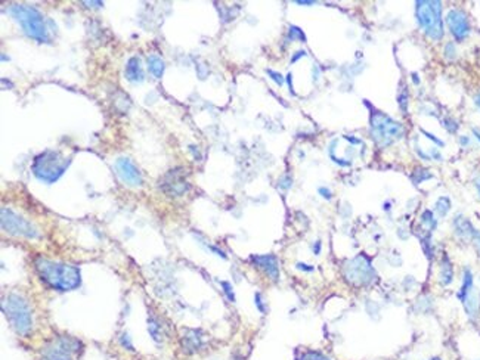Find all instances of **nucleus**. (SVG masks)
Returning <instances> with one entry per match:
<instances>
[{
  "instance_id": "nucleus-3",
  "label": "nucleus",
  "mask_w": 480,
  "mask_h": 360,
  "mask_svg": "<svg viewBox=\"0 0 480 360\" xmlns=\"http://www.w3.org/2000/svg\"><path fill=\"white\" fill-rule=\"evenodd\" d=\"M2 310L6 319L12 325L15 332L19 335H29L33 328V315L31 308L26 298H22L18 294H9L3 297Z\"/></svg>"
},
{
  "instance_id": "nucleus-42",
  "label": "nucleus",
  "mask_w": 480,
  "mask_h": 360,
  "mask_svg": "<svg viewBox=\"0 0 480 360\" xmlns=\"http://www.w3.org/2000/svg\"><path fill=\"white\" fill-rule=\"evenodd\" d=\"M412 77H414V83L415 84L420 83V80H418V75H417V74H412Z\"/></svg>"
},
{
  "instance_id": "nucleus-24",
  "label": "nucleus",
  "mask_w": 480,
  "mask_h": 360,
  "mask_svg": "<svg viewBox=\"0 0 480 360\" xmlns=\"http://www.w3.org/2000/svg\"><path fill=\"white\" fill-rule=\"evenodd\" d=\"M290 39H291V40L298 39L300 42H306V36L303 34V31L298 27H294V25L290 27Z\"/></svg>"
},
{
  "instance_id": "nucleus-2",
  "label": "nucleus",
  "mask_w": 480,
  "mask_h": 360,
  "mask_svg": "<svg viewBox=\"0 0 480 360\" xmlns=\"http://www.w3.org/2000/svg\"><path fill=\"white\" fill-rule=\"evenodd\" d=\"M71 160L59 151H44L39 153L31 166L33 174L44 183H55L70 166Z\"/></svg>"
},
{
  "instance_id": "nucleus-25",
  "label": "nucleus",
  "mask_w": 480,
  "mask_h": 360,
  "mask_svg": "<svg viewBox=\"0 0 480 360\" xmlns=\"http://www.w3.org/2000/svg\"><path fill=\"white\" fill-rule=\"evenodd\" d=\"M148 331L153 335V338H154L156 341H158V338H160V337H158V323H157L156 320H153V319L148 320Z\"/></svg>"
},
{
  "instance_id": "nucleus-46",
  "label": "nucleus",
  "mask_w": 480,
  "mask_h": 360,
  "mask_svg": "<svg viewBox=\"0 0 480 360\" xmlns=\"http://www.w3.org/2000/svg\"><path fill=\"white\" fill-rule=\"evenodd\" d=\"M430 360H442V359H440L439 356H435V357H432V359H430Z\"/></svg>"
},
{
  "instance_id": "nucleus-29",
  "label": "nucleus",
  "mask_w": 480,
  "mask_h": 360,
  "mask_svg": "<svg viewBox=\"0 0 480 360\" xmlns=\"http://www.w3.org/2000/svg\"><path fill=\"white\" fill-rule=\"evenodd\" d=\"M120 343H121V346L126 347V348L130 350V351H133V350H135V348H133V344L130 343V338H129L128 333H123V335L120 337Z\"/></svg>"
},
{
  "instance_id": "nucleus-22",
  "label": "nucleus",
  "mask_w": 480,
  "mask_h": 360,
  "mask_svg": "<svg viewBox=\"0 0 480 360\" xmlns=\"http://www.w3.org/2000/svg\"><path fill=\"white\" fill-rule=\"evenodd\" d=\"M421 222H423L424 226L428 227V230H435L438 227V222H436V219H435V216H433V213L430 210H425L421 214Z\"/></svg>"
},
{
  "instance_id": "nucleus-31",
  "label": "nucleus",
  "mask_w": 480,
  "mask_h": 360,
  "mask_svg": "<svg viewBox=\"0 0 480 360\" xmlns=\"http://www.w3.org/2000/svg\"><path fill=\"white\" fill-rule=\"evenodd\" d=\"M470 239L474 242V245H476V248H477V251H479V254H480V232L477 230V229H474V230L471 232Z\"/></svg>"
},
{
  "instance_id": "nucleus-19",
  "label": "nucleus",
  "mask_w": 480,
  "mask_h": 360,
  "mask_svg": "<svg viewBox=\"0 0 480 360\" xmlns=\"http://www.w3.org/2000/svg\"><path fill=\"white\" fill-rule=\"evenodd\" d=\"M148 69L154 77L160 79L164 72V61L160 56L151 55L148 58Z\"/></svg>"
},
{
  "instance_id": "nucleus-13",
  "label": "nucleus",
  "mask_w": 480,
  "mask_h": 360,
  "mask_svg": "<svg viewBox=\"0 0 480 360\" xmlns=\"http://www.w3.org/2000/svg\"><path fill=\"white\" fill-rule=\"evenodd\" d=\"M250 260L253 262L256 267L262 269L270 279L278 280L280 277V266L278 260L273 254H265V255H251Z\"/></svg>"
},
{
  "instance_id": "nucleus-15",
  "label": "nucleus",
  "mask_w": 480,
  "mask_h": 360,
  "mask_svg": "<svg viewBox=\"0 0 480 360\" xmlns=\"http://www.w3.org/2000/svg\"><path fill=\"white\" fill-rule=\"evenodd\" d=\"M199 331L197 329H189L188 333H185L182 338V348L185 353H195L201 347V337L198 335Z\"/></svg>"
},
{
  "instance_id": "nucleus-23",
  "label": "nucleus",
  "mask_w": 480,
  "mask_h": 360,
  "mask_svg": "<svg viewBox=\"0 0 480 360\" xmlns=\"http://www.w3.org/2000/svg\"><path fill=\"white\" fill-rule=\"evenodd\" d=\"M427 179H432V174L428 173V170H421V168H418V170H415L414 174H412V180L415 182V185H420L423 180Z\"/></svg>"
},
{
  "instance_id": "nucleus-32",
  "label": "nucleus",
  "mask_w": 480,
  "mask_h": 360,
  "mask_svg": "<svg viewBox=\"0 0 480 360\" xmlns=\"http://www.w3.org/2000/svg\"><path fill=\"white\" fill-rule=\"evenodd\" d=\"M399 105H400V108L403 111H407V105H408V93H407V90H403L402 95L399 96Z\"/></svg>"
},
{
  "instance_id": "nucleus-16",
  "label": "nucleus",
  "mask_w": 480,
  "mask_h": 360,
  "mask_svg": "<svg viewBox=\"0 0 480 360\" xmlns=\"http://www.w3.org/2000/svg\"><path fill=\"white\" fill-rule=\"evenodd\" d=\"M463 304H464V308H466L468 318H477V315H479L480 312V292H470Z\"/></svg>"
},
{
  "instance_id": "nucleus-33",
  "label": "nucleus",
  "mask_w": 480,
  "mask_h": 360,
  "mask_svg": "<svg viewBox=\"0 0 480 360\" xmlns=\"http://www.w3.org/2000/svg\"><path fill=\"white\" fill-rule=\"evenodd\" d=\"M318 192H319L321 196L325 198V199H331V198H333V192H331L328 188H319V189H318Z\"/></svg>"
},
{
  "instance_id": "nucleus-26",
  "label": "nucleus",
  "mask_w": 480,
  "mask_h": 360,
  "mask_svg": "<svg viewBox=\"0 0 480 360\" xmlns=\"http://www.w3.org/2000/svg\"><path fill=\"white\" fill-rule=\"evenodd\" d=\"M220 284H222V287H223V291H225L226 297H228V298L234 303V301H235V294H234V291H232L231 284H229V282H220Z\"/></svg>"
},
{
  "instance_id": "nucleus-41",
  "label": "nucleus",
  "mask_w": 480,
  "mask_h": 360,
  "mask_svg": "<svg viewBox=\"0 0 480 360\" xmlns=\"http://www.w3.org/2000/svg\"><path fill=\"white\" fill-rule=\"evenodd\" d=\"M476 188H477V192H479V196H480V176L476 179Z\"/></svg>"
},
{
  "instance_id": "nucleus-17",
  "label": "nucleus",
  "mask_w": 480,
  "mask_h": 360,
  "mask_svg": "<svg viewBox=\"0 0 480 360\" xmlns=\"http://www.w3.org/2000/svg\"><path fill=\"white\" fill-rule=\"evenodd\" d=\"M440 284L443 287H448L451 285L452 280H453V269H452V263L449 262L448 255L443 257L442 263H440Z\"/></svg>"
},
{
  "instance_id": "nucleus-39",
  "label": "nucleus",
  "mask_w": 480,
  "mask_h": 360,
  "mask_svg": "<svg viewBox=\"0 0 480 360\" xmlns=\"http://www.w3.org/2000/svg\"><path fill=\"white\" fill-rule=\"evenodd\" d=\"M297 5H313L315 2H308V0H297Z\"/></svg>"
},
{
  "instance_id": "nucleus-37",
  "label": "nucleus",
  "mask_w": 480,
  "mask_h": 360,
  "mask_svg": "<svg viewBox=\"0 0 480 360\" xmlns=\"http://www.w3.org/2000/svg\"><path fill=\"white\" fill-rule=\"evenodd\" d=\"M313 251H315V254H316V255L321 252V241H316V244L313 245Z\"/></svg>"
},
{
  "instance_id": "nucleus-40",
  "label": "nucleus",
  "mask_w": 480,
  "mask_h": 360,
  "mask_svg": "<svg viewBox=\"0 0 480 360\" xmlns=\"http://www.w3.org/2000/svg\"><path fill=\"white\" fill-rule=\"evenodd\" d=\"M287 79H288V84H290V92H291V93L294 95V90H293V84H291V74H288V75H287Z\"/></svg>"
},
{
  "instance_id": "nucleus-8",
  "label": "nucleus",
  "mask_w": 480,
  "mask_h": 360,
  "mask_svg": "<svg viewBox=\"0 0 480 360\" xmlns=\"http://www.w3.org/2000/svg\"><path fill=\"white\" fill-rule=\"evenodd\" d=\"M0 222H2V229L11 235L22 236V238H29V239H39L42 236L40 230L33 223L29 222L24 217H21L19 214H16L11 208H2Z\"/></svg>"
},
{
  "instance_id": "nucleus-7",
  "label": "nucleus",
  "mask_w": 480,
  "mask_h": 360,
  "mask_svg": "<svg viewBox=\"0 0 480 360\" xmlns=\"http://www.w3.org/2000/svg\"><path fill=\"white\" fill-rule=\"evenodd\" d=\"M82 351V343L70 335L55 337L42 350V360H74Z\"/></svg>"
},
{
  "instance_id": "nucleus-35",
  "label": "nucleus",
  "mask_w": 480,
  "mask_h": 360,
  "mask_svg": "<svg viewBox=\"0 0 480 360\" xmlns=\"http://www.w3.org/2000/svg\"><path fill=\"white\" fill-rule=\"evenodd\" d=\"M421 132H423V133H424V135H425V136H427V138L432 139L433 142H436V143H438V145H440V146H443V142H442L440 139L435 138V136H433L432 133H428V132H425V130H423V128H421Z\"/></svg>"
},
{
  "instance_id": "nucleus-21",
  "label": "nucleus",
  "mask_w": 480,
  "mask_h": 360,
  "mask_svg": "<svg viewBox=\"0 0 480 360\" xmlns=\"http://www.w3.org/2000/svg\"><path fill=\"white\" fill-rule=\"evenodd\" d=\"M435 210H436V213H438L440 217H445V216L449 213V210H451V199H449L448 196H440V198H438V201H436V204H435Z\"/></svg>"
},
{
  "instance_id": "nucleus-38",
  "label": "nucleus",
  "mask_w": 480,
  "mask_h": 360,
  "mask_svg": "<svg viewBox=\"0 0 480 360\" xmlns=\"http://www.w3.org/2000/svg\"><path fill=\"white\" fill-rule=\"evenodd\" d=\"M83 5H87V6H102V2H83Z\"/></svg>"
},
{
  "instance_id": "nucleus-28",
  "label": "nucleus",
  "mask_w": 480,
  "mask_h": 360,
  "mask_svg": "<svg viewBox=\"0 0 480 360\" xmlns=\"http://www.w3.org/2000/svg\"><path fill=\"white\" fill-rule=\"evenodd\" d=\"M268 74L270 75V79L275 82V83L278 84V86H283L284 84V79L281 74H278V72H275V71H272V69H268Z\"/></svg>"
},
{
  "instance_id": "nucleus-9",
  "label": "nucleus",
  "mask_w": 480,
  "mask_h": 360,
  "mask_svg": "<svg viewBox=\"0 0 480 360\" xmlns=\"http://www.w3.org/2000/svg\"><path fill=\"white\" fill-rule=\"evenodd\" d=\"M344 276L353 285H369L374 280L375 272L367 257L359 254L346 264Z\"/></svg>"
},
{
  "instance_id": "nucleus-27",
  "label": "nucleus",
  "mask_w": 480,
  "mask_h": 360,
  "mask_svg": "<svg viewBox=\"0 0 480 360\" xmlns=\"http://www.w3.org/2000/svg\"><path fill=\"white\" fill-rule=\"evenodd\" d=\"M255 300H256V305H257V308H259V312H260L262 315H265V313H266V305L263 304V300H262V294H260V292H256Z\"/></svg>"
},
{
  "instance_id": "nucleus-5",
  "label": "nucleus",
  "mask_w": 480,
  "mask_h": 360,
  "mask_svg": "<svg viewBox=\"0 0 480 360\" xmlns=\"http://www.w3.org/2000/svg\"><path fill=\"white\" fill-rule=\"evenodd\" d=\"M415 14L420 27L424 33L433 39L440 40L443 37V22H442V3L433 0H420L415 3Z\"/></svg>"
},
{
  "instance_id": "nucleus-18",
  "label": "nucleus",
  "mask_w": 480,
  "mask_h": 360,
  "mask_svg": "<svg viewBox=\"0 0 480 360\" xmlns=\"http://www.w3.org/2000/svg\"><path fill=\"white\" fill-rule=\"evenodd\" d=\"M473 273L470 269H466L464 273H463V285H461V290L458 291V298L461 303L466 301V298L468 297V294L473 291Z\"/></svg>"
},
{
  "instance_id": "nucleus-4",
  "label": "nucleus",
  "mask_w": 480,
  "mask_h": 360,
  "mask_svg": "<svg viewBox=\"0 0 480 360\" xmlns=\"http://www.w3.org/2000/svg\"><path fill=\"white\" fill-rule=\"evenodd\" d=\"M9 14L14 16L15 19L21 24L24 33L40 43L49 42L47 30L44 27L42 14L27 5H12L9 8Z\"/></svg>"
},
{
  "instance_id": "nucleus-6",
  "label": "nucleus",
  "mask_w": 480,
  "mask_h": 360,
  "mask_svg": "<svg viewBox=\"0 0 480 360\" xmlns=\"http://www.w3.org/2000/svg\"><path fill=\"white\" fill-rule=\"evenodd\" d=\"M371 133L378 145L387 146L393 140L403 138V127L382 112L374 111L371 114Z\"/></svg>"
},
{
  "instance_id": "nucleus-43",
  "label": "nucleus",
  "mask_w": 480,
  "mask_h": 360,
  "mask_svg": "<svg viewBox=\"0 0 480 360\" xmlns=\"http://www.w3.org/2000/svg\"><path fill=\"white\" fill-rule=\"evenodd\" d=\"M460 142H461L463 145H467V143H468V139H467V138H461V139H460Z\"/></svg>"
},
{
  "instance_id": "nucleus-1",
  "label": "nucleus",
  "mask_w": 480,
  "mask_h": 360,
  "mask_svg": "<svg viewBox=\"0 0 480 360\" xmlns=\"http://www.w3.org/2000/svg\"><path fill=\"white\" fill-rule=\"evenodd\" d=\"M36 272L43 282L57 291H72L80 287L82 273L80 269L67 263H57L47 259L37 257L34 262Z\"/></svg>"
},
{
  "instance_id": "nucleus-36",
  "label": "nucleus",
  "mask_w": 480,
  "mask_h": 360,
  "mask_svg": "<svg viewBox=\"0 0 480 360\" xmlns=\"http://www.w3.org/2000/svg\"><path fill=\"white\" fill-rule=\"evenodd\" d=\"M305 55H306V52H305V50H298L296 55L291 58V62H296L298 58H301V56H305Z\"/></svg>"
},
{
  "instance_id": "nucleus-45",
  "label": "nucleus",
  "mask_w": 480,
  "mask_h": 360,
  "mask_svg": "<svg viewBox=\"0 0 480 360\" xmlns=\"http://www.w3.org/2000/svg\"><path fill=\"white\" fill-rule=\"evenodd\" d=\"M473 133H474V135L477 136V139H479V140H480V133H479V132H477V130H476V128H473Z\"/></svg>"
},
{
  "instance_id": "nucleus-12",
  "label": "nucleus",
  "mask_w": 480,
  "mask_h": 360,
  "mask_svg": "<svg viewBox=\"0 0 480 360\" xmlns=\"http://www.w3.org/2000/svg\"><path fill=\"white\" fill-rule=\"evenodd\" d=\"M446 24L457 40H464L470 34V22L467 15L460 9H451L446 15Z\"/></svg>"
},
{
  "instance_id": "nucleus-20",
  "label": "nucleus",
  "mask_w": 480,
  "mask_h": 360,
  "mask_svg": "<svg viewBox=\"0 0 480 360\" xmlns=\"http://www.w3.org/2000/svg\"><path fill=\"white\" fill-rule=\"evenodd\" d=\"M296 360H331L324 353L318 350H303L301 353H297Z\"/></svg>"
},
{
  "instance_id": "nucleus-11",
  "label": "nucleus",
  "mask_w": 480,
  "mask_h": 360,
  "mask_svg": "<svg viewBox=\"0 0 480 360\" xmlns=\"http://www.w3.org/2000/svg\"><path fill=\"white\" fill-rule=\"evenodd\" d=\"M115 170L118 177L123 180L129 186H141L142 185V173L139 168L135 166V163L129 158H118L115 161Z\"/></svg>"
},
{
  "instance_id": "nucleus-14",
  "label": "nucleus",
  "mask_w": 480,
  "mask_h": 360,
  "mask_svg": "<svg viewBox=\"0 0 480 360\" xmlns=\"http://www.w3.org/2000/svg\"><path fill=\"white\" fill-rule=\"evenodd\" d=\"M124 74H126V79H128L129 82H133V83H141V82H143V72H142L141 61H139L136 56H132L128 61Z\"/></svg>"
},
{
  "instance_id": "nucleus-34",
  "label": "nucleus",
  "mask_w": 480,
  "mask_h": 360,
  "mask_svg": "<svg viewBox=\"0 0 480 360\" xmlns=\"http://www.w3.org/2000/svg\"><path fill=\"white\" fill-rule=\"evenodd\" d=\"M296 267L297 269H300V270H305V272H313V270H315V267H312L309 264L305 263H297Z\"/></svg>"
},
{
  "instance_id": "nucleus-30",
  "label": "nucleus",
  "mask_w": 480,
  "mask_h": 360,
  "mask_svg": "<svg viewBox=\"0 0 480 360\" xmlns=\"http://www.w3.org/2000/svg\"><path fill=\"white\" fill-rule=\"evenodd\" d=\"M455 54H457L455 46H453L452 43H448V44H446V47H445V56H446L448 59H453V58L457 56Z\"/></svg>"
},
{
  "instance_id": "nucleus-10",
  "label": "nucleus",
  "mask_w": 480,
  "mask_h": 360,
  "mask_svg": "<svg viewBox=\"0 0 480 360\" xmlns=\"http://www.w3.org/2000/svg\"><path fill=\"white\" fill-rule=\"evenodd\" d=\"M186 170L184 168H173L167 174L160 179V188L169 194L170 196H182L189 191V183L185 179Z\"/></svg>"
},
{
  "instance_id": "nucleus-44",
  "label": "nucleus",
  "mask_w": 480,
  "mask_h": 360,
  "mask_svg": "<svg viewBox=\"0 0 480 360\" xmlns=\"http://www.w3.org/2000/svg\"><path fill=\"white\" fill-rule=\"evenodd\" d=\"M474 100H476V105H477V107H479V108H480V95H477V96H476V99H474Z\"/></svg>"
}]
</instances>
